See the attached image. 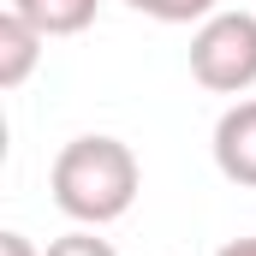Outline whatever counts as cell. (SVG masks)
<instances>
[{
	"label": "cell",
	"mask_w": 256,
	"mask_h": 256,
	"mask_svg": "<svg viewBox=\"0 0 256 256\" xmlns=\"http://www.w3.org/2000/svg\"><path fill=\"white\" fill-rule=\"evenodd\" d=\"M126 6L155 18V24H202V18L220 12V0H126Z\"/></svg>",
	"instance_id": "obj_6"
},
{
	"label": "cell",
	"mask_w": 256,
	"mask_h": 256,
	"mask_svg": "<svg viewBox=\"0 0 256 256\" xmlns=\"http://www.w3.org/2000/svg\"><path fill=\"white\" fill-rule=\"evenodd\" d=\"M214 256H256V238H232V244H220Z\"/></svg>",
	"instance_id": "obj_9"
},
{
	"label": "cell",
	"mask_w": 256,
	"mask_h": 256,
	"mask_svg": "<svg viewBox=\"0 0 256 256\" xmlns=\"http://www.w3.org/2000/svg\"><path fill=\"white\" fill-rule=\"evenodd\" d=\"M18 18H30L42 36H78L96 24V6L102 0H6Z\"/></svg>",
	"instance_id": "obj_5"
},
{
	"label": "cell",
	"mask_w": 256,
	"mask_h": 256,
	"mask_svg": "<svg viewBox=\"0 0 256 256\" xmlns=\"http://www.w3.org/2000/svg\"><path fill=\"white\" fill-rule=\"evenodd\" d=\"M191 78L214 96H244L256 84V12H214L191 36Z\"/></svg>",
	"instance_id": "obj_2"
},
{
	"label": "cell",
	"mask_w": 256,
	"mask_h": 256,
	"mask_svg": "<svg viewBox=\"0 0 256 256\" xmlns=\"http://www.w3.org/2000/svg\"><path fill=\"white\" fill-rule=\"evenodd\" d=\"M48 185H54L60 214H72L78 226H108V220L131 214L143 167H137L131 143H120V137H72L54 155Z\"/></svg>",
	"instance_id": "obj_1"
},
{
	"label": "cell",
	"mask_w": 256,
	"mask_h": 256,
	"mask_svg": "<svg viewBox=\"0 0 256 256\" xmlns=\"http://www.w3.org/2000/svg\"><path fill=\"white\" fill-rule=\"evenodd\" d=\"M42 30L30 24V18H18L12 6L0 12V90H18V84H30V72L42 66Z\"/></svg>",
	"instance_id": "obj_4"
},
{
	"label": "cell",
	"mask_w": 256,
	"mask_h": 256,
	"mask_svg": "<svg viewBox=\"0 0 256 256\" xmlns=\"http://www.w3.org/2000/svg\"><path fill=\"white\" fill-rule=\"evenodd\" d=\"M42 256H120L108 238H96V226H78V232H66V238H54Z\"/></svg>",
	"instance_id": "obj_7"
},
{
	"label": "cell",
	"mask_w": 256,
	"mask_h": 256,
	"mask_svg": "<svg viewBox=\"0 0 256 256\" xmlns=\"http://www.w3.org/2000/svg\"><path fill=\"white\" fill-rule=\"evenodd\" d=\"M0 256H42V250H36L24 232H0Z\"/></svg>",
	"instance_id": "obj_8"
},
{
	"label": "cell",
	"mask_w": 256,
	"mask_h": 256,
	"mask_svg": "<svg viewBox=\"0 0 256 256\" xmlns=\"http://www.w3.org/2000/svg\"><path fill=\"white\" fill-rule=\"evenodd\" d=\"M214 167L220 179L256 191V102H232L214 120Z\"/></svg>",
	"instance_id": "obj_3"
}]
</instances>
